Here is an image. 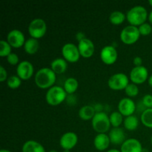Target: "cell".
Wrapping results in <instances>:
<instances>
[{
    "label": "cell",
    "instance_id": "cell-3",
    "mask_svg": "<svg viewBox=\"0 0 152 152\" xmlns=\"http://www.w3.org/2000/svg\"><path fill=\"white\" fill-rule=\"evenodd\" d=\"M93 129L98 134H106L111 127L109 116L103 111H99L95 114L91 120Z\"/></svg>",
    "mask_w": 152,
    "mask_h": 152
},
{
    "label": "cell",
    "instance_id": "cell-6",
    "mask_svg": "<svg viewBox=\"0 0 152 152\" xmlns=\"http://www.w3.org/2000/svg\"><path fill=\"white\" fill-rule=\"evenodd\" d=\"M140 34L137 27L128 25L122 30L120 33V39L124 44L132 45L138 41Z\"/></svg>",
    "mask_w": 152,
    "mask_h": 152
},
{
    "label": "cell",
    "instance_id": "cell-27",
    "mask_svg": "<svg viewBox=\"0 0 152 152\" xmlns=\"http://www.w3.org/2000/svg\"><path fill=\"white\" fill-rule=\"evenodd\" d=\"M111 126L114 128H119L123 123V116L119 111H114L109 116Z\"/></svg>",
    "mask_w": 152,
    "mask_h": 152
},
{
    "label": "cell",
    "instance_id": "cell-26",
    "mask_svg": "<svg viewBox=\"0 0 152 152\" xmlns=\"http://www.w3.org/2000/svg\"><path fill=\"white\" fill-rule=\"evenodd\" d=\"M140 120L145 127L152 129V108L144 110L141 114Z\"/></svg>",
    "mask_w": 152,
    "mask_h": 152
},
{
    "label": "cell",
    "instance_id": "cell-20",
    "mask_svg": "<svg viewBox=\"0 0 152 152\" xmlns=\"http://www.w3.org/2000/svg\"><path fill=\"white\" fill-rule=\"evenodd\" d=\"M22 152H45L41 143L35 140H28L23 144Z\"/></svg>",
    "mask_w": 152,
    "mask_h": 152
},
{
    "label": "cell",
    "instance_id": "cell-10",
    "mask_svg": "<svg viewBox=\"0 0 152 152\" xmlns=\"http://www.w3.org/2000/svg\"><path fill=\"white\" fill-rule=\"evenodd\" d=\"M118 57L117 49L113 45H106L102 48L100 51V59L106 65L114 64Z\"/></svg>",
    "mask_w": 152,
    "mask_h": 152
},
{
    "label": "cell",
    "instance_id": "cell-35",
    "mask_svg": "<svg viewBox=\"0 0 152 152\" xmlns=\"http://www.w3.org/2000/svg\"><path fill=\"white\" fill-rule=\"evenodd\" d=\"M133 63H134V65H135V67L142 66V59L140 57V56H135V57L134 58Z\"/></svg>",
    "mask_w": 152,
    "mask_h": 152
},
{
    "label": "cell",
    "instance_id": "cell-8",
    "mask_svg": "<svg viewBox=\"0 0 152 152\" xmlns=\"http://www.w3.org/2000/svg\"><path fill=\"white\" fill-rule=\"evenodd\" d=\"M62 54L67 62L74 63L80 59V53L78 46L73 43H66L62 48Z\"/></svg>",
    "mask_w": 152,
    "mask_h": 152
},
{
    "label": "cell",
    "instance_id": "cell-15",
    "mask_svg": "<svg viewBox=\"0 0 152 152\" xmlns=\"http://www.w3.org/2000/svg\"><path fill=\"white\" fill-rule=\"evenodd\" d=\"M78 49L80 56L84 58H89L93 56L95 51L94 44L89 39H84L79 42Z\"/></svg>",
    "mask_w": 152,
    "mask_h": 152
},
{
    "label": "cell",
    "instance_id": "cell-38",
    "mask_svg": "<svg viewBox=\"0 0 152 152\" xmlns=\"http://www.w3.org/2000/svg\"><path fill=\"white\" fill-rule=\"evenodd\" d=\"M148 84H149V86H151V87H152V74L151 76H150L149 77H148Z\"/></svg>",
    "mask_w": 152,
    "mask_h": 152
},
{
    "label": "cell",
    "instance_id": "cell-34",
    "mask_svg": "<svg viewBox=\"0 0 152 152\" xmlns=\"http://www.w3.org/2000/svg\"><path fill=\"white\" fill-rule=\"evenodd\" d=\"M7 71L5 70V68L1 65L0 66V81L4 82L6 80H7Z\"/></svg>",
    "mask_w": 152,
    "mask_h": 152
},
{
    "label": "cell",
    "instance_id": "cell-42",
    "mask_svg": "<svg viewBox=\"0 0 152 152\" xmlns=\"http://www.w3.org/2000/svg\"><path fill=\"white\" fill-rule=\"evenodd\" d=\"M142 152H149V151H148L147 149H145V148H143V150H142Z\"/></svg>",
    "mask_w": 152,
    "mask_h": 152
},
{
    "label": "cell",
    "instance_id": "cell-19",
    "mask_svg": "<svg viewBox=\"0 0 152 152\" xmlns=\"http://www.w3.org/2000/svg\"><path fill=\"white\" fill-rule=\"evenodd\" d=\"M68 68L67 61L64 58H56L50 63V68L56 74H62L66 71Z\"/></svg>",
    "mask_w": 152,
    "mask_h": 152
},
{
    "label": "cell",
    "instance_id": "cell-2",
    "mask_svg": "<svg viewBox=\"0 0 152 152\" xmlns=\"http://www.w3.org/2000/svg\"><path fill=\"white\" fill-rule=\"evenodd\" d=\"M148 14L147 10L141 5H137L132 7L126 14L128 22L133 26H140L145 23L148 19Z\"/></svg>",
    "mask_w": 152,
    "mask_h": 152
},
{
    "label": "cell",
    "instance_id": "cell-45",
    "mask_svg": "<svg viewBox=\"0 0 152 152\" xmlns=\"http://www.w3.org/2000/svg\"><path fill=\"white\" fill-rule=\"evenodd\" d=\"M151 145H152V135H151Z\"/></svg>",
    "mask_w": 152,
    "mask_h": 152
},
{
    "label": "cell",
    "instance_id": "cell-5",
    "mask_svg": "<svg viewBox=\"0 0 152 152\" xmlns=\"http://www.w3.org/2000/svg\"><path fill=\"white\" fill-rule=\"evenodd\" d=\"M28 30L31 38L38 39L44 37L46 34L47 25L42 19L36 18L30 22Z\"/></svg>",
    "mask_w": 152,
    "mask_h": 152
},
{
    "label": "cell",
    "instance_id": "cell-13",
    "mask_svg": "<svg viewBox=\"0 0 152 152\" xmlns=\"http://www.w3.org/2000/svg\"><path fill=\"white\" fill-rule=\"evenodd\" d=\"M135 110H136V105L131 98H123L119 102L118 111L124 117H127L133 115Z\"/></svg>",
    "mask_w": 152,
    "mask_h": 152
},
{
    "label": "cell",
    "instance_id": "cell-32",
    "mask_svg": "<svg viewBox=\"0 0 152 152\" xmlns=\"http://www.w3.org/2000/svg\"><path fill=\"white\" fill-rule=\"evenodd\" d=\"M7 62L11 65H19V56H18V55L16 54V53H11L9 56H7Z\"/></svg>",
    "mask_w": 152,
    "mask_h": 152
},
{
    "label": "cell",
    "instance_id": "cell-1",
    "mask_svg": "<svg viewBox=\"0 0 152 152\" xmlns=\"http://www.w3.org/2000/svg\"><path fill=\"white\" fill-rule=\"evenodd\" d=\"M56 74L50 68H42L38 70L34 77L36 85L42 89L50 88L56 83Z\"/></svg>",
    "mask_w": 152,
    "mask_h": 152
},
{
    "label": "cell",
    "instance_id": "cell-11",
    "mask_svg": "<svg viewBox=\"0 0 152 152\" xmlns=\"http://www.w3.org/2000/svg\"><path fill=\"white\" fill-rule=\"evenodd\" d=\"M7 42L12 48H19L24 46L25 43V35L21 31L13 29L8 33L7 36Z\"/></svg>",
    "mask_w": 152,
    "mask_h": 152
},
{
    "label": "cell",
    "instance_id": "cell-18",
    "mask_svg": "<svg viewBox=\"0 0 152 152\" xmlns=\"http://www.w3.org/2000/svg\"><path fill=\"white\" fill-rule=\"evenodd\" d=\"M111 141L106 134H98L94 140V145L98 151H105L109 146Z\"/></svg>",
    "mask_w": 152,
    "mask_h": 152
},
{
    "label": "cell",
    "instance_id": "cell-33",
    "mask_svg": "<svg viewBox=\"0 0 152 152\" xmlns=\"http://www.w3.org/2000/svg\"><path fill=\"white\" fill-rule=\"evenodd\" d=\"M142 102L144 107H145V109H147V108H152V95L145 94L142 97Z\"/></svg>",
    "mask_w": 152,
    "mask_h": 152
},
{
    "label": "cell",
    "instance_id": "cell-7",
    "mask_svg": "<svg viewBox=\"0 0 152 152\" xmlns=\"http://www.w3.org/2000/svg\"><path fill=\"white\" fill-rule=\"evenodd\" d=\"M129 84V79L123 73H117L111 76L108 81V87L114 91L125 90Z\"/></svg>",
    "mask_w": 152,
    "mask_h": 152
},
{
    "label": "cell",
    "instance_id": "cell-39",
    "mask_svg": "<svg viewBox=\"0 0 152 152\" xmlns=\"http://www.w3.org/2000/svg\"><path fill=\"white\" fill-rule=\"evenodd\" d=\"M106 152H121V151H119V150L117 149H114V148H113V149L108 150V151H107Z\"/></svg>",
    "mask_w": 152,
    "mask_h": 152
},
{
    "label": "cell",
    "instance_id": "cell-41",
    "mask_svg": "<svg viewBox=\"0 0 152 152\" xmlns=\"http://www.w3.org/2000/svg\"><path fill=\"white\" fill-rule=\"evenodd\" d=\"M148 4L152 7V0H149V1H148Z\"/></svg>",
    "mask_w": 152,
    "mask_h": 152
},
{
    "label": "cell",
    "instance_id": "cell-17",
    "mask_svg": "<svg viewBox=\"0 0 152 152\" xmlns=\"http://www.w3.org/2000/svg\"><path fill=\"white\" fill-rule=\"evenodd\" d=\"M109 139L111 143L114 145H122L126 140V134L122 128H113L109 132Z\"/></svg>",
    "mask_w": 152,
    "mask_h": 152
},
{
    "label": "cell",
    "instance_id": "cell-21",
    "mask_svg": "<svg viewBox=\"0 0 152 152\" xmlns=\"http://www.w3.org/2000/svg\"><path fill=\"white\" fill-rule=\"evenodd\" d=\"M95 109L91 105H86L82 107L79 111V117L81 120L88 121L93 119L95 115Z\"/></svg>",
    "mask_w": 152,
    "mask_h": 152
},
{
    "label": "cell",
    "instance_id": "cell-31",
    "mask_svg": "<svg viewBox=\"0 0 152 152\" xmlns=\"http://www.w3.org/2000/svg\"><path fill=\"white\" fill-rule=\"evenodd\" d=\"M140 31V36H148L150 34L152 33V27L150 24L147 23V22H145L142 25H141L140 26H139L138 28Z\"/></svg>",
    "mask_w": 152,
    "mask_h": 152
},
{
    "label": "cell",
    "instance_id": "cell-4",
    "mask_svg": "<svg viewBox=\"0 0 152 152\" xmlns=\"http://www.w3.org/2000/svg\"><path fill=\"white\" fill-rule=\"evenodd\" d=\"M66 97L67 93L63 88L53 86L46 92L45 100L49 105L56 106L63 102Z\"/></svg>",
    "mask_w": 152,
    "mask_h": 152
},
{
    "label": "cell",
    "instance_id": "cell-40",
    "mask_svg": "<svg viewBox=\"0 0 152 152\" xmlns=\"http://www.w3.org/2000/svg\"><path fill=\"white\" fill-rule=\"evenodd\" d=\"M0 152H11L10 151H9V150H7V149H1Z\"/></svg>",
    "mask_w": 152,
    "mask_h": 152
},
{
    "label": "cell",
    "instance_id": "cell-25",
    "mask_svg": "<svg viewBox=\"0 0 152 152\" xmlns=\"http://www.w3.org/2000/svg\"><path fill=\"white\" fill-rule=\"evenodd\" d=\"M123 125H124L125 129H127L128 131H134L137 129L139 126V120L137 117L135 116H129L125 118Z\"/></svg>",
    "mask_w": 152,
    "mask_h": 152
},
{
    "label": "cell",
    "instance_id": "cell-9",
    "mask_svg": "<svg viewBox=\"0 0 152 152\" xmlns=\"http://www.w3.org/2000/svg\"><path fill=\"white\" fill-rule=\"evenodd\" d=\"M129 78L132 83H134L136 85L142 84L148 79V69L143 65L134 67L131 71Z\"/></svg>",
    "mask_w": 152,
    "mask_h": 152
},
{
    "label": "cell",
    "instance_id": "cell-24",
    "mask_svg": "<svg viewBox=\"0 0 152 152\" xmlns=\"http://www.w3.org/2000/svg\"><path fill=\"white\" fill-rule=\"evenodd\" d=\"M126 19V16L124 13L120 10H115L113 11L110 14L109 21L112 25H120L123 23Z\"/></svg>",
    "mask_w": 152,
    "mask_h": 152
},
{
    "label": "cell",
    "instance_id": "cell-12",
    "mask_svg": "<svg viewBox=\"0 0 152 152\" xmlns=\"http://www.w3.org/2000/svg\"><path fill=\"white\" fill-rule=\"evenodd\" d=\"M16 74L22 80H28L32 77L34 74V66L28 61H22L19 62L16 67Z\"/></svg>",
    "mask_w": 152,
    "mask_h": 152
},
{
    "label": "cell",
    "instance_id": "cell-43",
    "mask_svg": "<svg viewBox=\"0 0 152 152\" xmlns=\"http://www.w3.org/2000/svg\"><path fill=\"white\" fill-rule=\"evenodd\" d=\"M49 152H58L57 151H56V150H50Z\"/></svg>",
    "mask_w": 152,
    "mask_h": 152
},
{
    "label": "cell",
    "instance_id": "cell-37",
    "mask_svg": "<svg viewBox=\"0 0 152 152\" xmlns=\"http://www.w3.org/2000/svg\"><path fill=\"white\" fill-rule=\"evenodd\" d=\"M148 21H149L150 24H151V25H152V10L151 12H150L149 14H148Z\"/></svg>",
    "mask_w": 152,
    "mask_h": 152
},
{
    "label": "cell",
    "instance_id": "cell-46",
    "mask_svg": "<svg viewBox=\"0 0 152 152\" xmlns=\"http://www.w3.org/2000/svg\"><path fill=\"white\" fill-rule=\"evenodd\" d=\"M151 35H152V33H151Z\"/></svg>",
    "mask_w": 152,
    "mask_h": 152
},
{
    "label": "cell",
    "instance_id": "cell-28",
    "mask_svg": "<svg viewBox=\"0 0 152 152\" xmlns=\"http://www.w3.org/2000/svg\"><path fill=\"white\" fill-rule=\"evenodd\" d=\"M11 46L5 40L0 41V56L7 57L11 53Z\"/></svg>",
    "mask_w": 152,
    "mask_h": 152
},
{
    "label": "cell",
    "instance_id": "cell-16",
    "mask_svg": "<svg viewBox=\"0 0 152 152\" xmlns=\"http://www.w3.org/2000/svg\"><path fill=\"white\" fill-rule=\"evenodd\" d=\"M143 148L142 144L135 138L127 139L121 145V152H142Z\"/></svg>",
    "mask_w": 152,
    "mask_h": 152
},
{
    "label": "cell",
    "instance_id": "cell-22",
    "mask_svg": "<svg viewBox=\"0 0 152 152\" xmlns=\"http://www.w3.org/2000/svg\"><path fill=\"white\" fill-rule=\"evenodd\" d=\"M39 48L38 39L34 38H30L25 41L24 45V50L28 54L33 55L37 53Z\"/></svg>",
    "mask_w": 152,
    "mask_h": 152
},
{
    "label": "cell",
    "instance_id": "cell-44",
    "mask_svg": "<svg viewBox=\"0 0 152 152\" xmlns=\"http://www.w3.org/2000/svg\"><path fill=\"white\" fill-rule=\"evenodd\" d=\"M63 152H71V151H70V150H64Z\"/></svg>",
    "mask_w": 152,
    "mask_h": 152
},
{
    "label": "cell",
    "instance_id": "cell-30",
    "mask_svg": "<svg viewBox=\"0 0 152 152\" xmlns=\"http://www.w3.org/2000/svg\"><path fill=\"white\" fill-rule=\"evenodd\" d=\"M125 92L129 97H134L139 94V88L137 85L134 83H129L125 89Z\"/></svg>",
    "mask_w": 152,
    "mask_h": 152
},
{
    "label": "cell",
    "instance_id": "cell-36",
    "mask_svg": "<svg viewBox=\"0 0 152 152\" xmlns=\"http://www.w3.org/2000/svg\"><path fill=\"white\" fill-rule=\"evenodd\" d=\"M76 39H77L78 40L79 42H80L81 40L86 39V37H85V34H83V33H82V32L77 33V35H76Z\"/></svg>",
    "mask_w": 152,
    "mask_h": 152
},
{
    "label": "cell",
    "instance_id": "cell-23",
    "mask_svg": "<svg viewBox=\"0 0 152 152\" xmlns=\"http://www.w3.org/2000/svg\"><path fill=\"white\" fill-rule=\"evenodd\" d=\"M79 83L77 79L74 77H69L65 80L64 83L63 88L65 89V92L68 94H73L74 92L77 91L78 88Z\"/></svg>",
    "mask_w": 152,
    "mask_h": 152
},
{
    "label": "cell",
    "instance_id": "cell-29",
    "mask_svg": "<svg viewBox=\"0 0 152 152\" xmlns=\"http://www.w3.org/2000/svg\"><path fill=\"white\" fill-rule=\"evenodd\" d=\"M22 80L17 75H13L7 80V85L10 88L16 89L21 86Z\"/></svg>",
    "mask_w": 152,
    "mask_h": 152
},
{
    "label": "cell",
    "instance_id": "cell-14",
    "mask_svg": "<svg viewBox=\"0 0 152 152\" xmlns=\"http://www.w3.org/2000/svg\"><path fill=\"white\" fill-rule=\"evenodd\" d=\"M78 142V137L74 132H66L60 137L59 145L63 148V150H70L77 145Z\"/></svg>",
    "mask_w": 152,
    "mask_h": 152
}]
</instances>
